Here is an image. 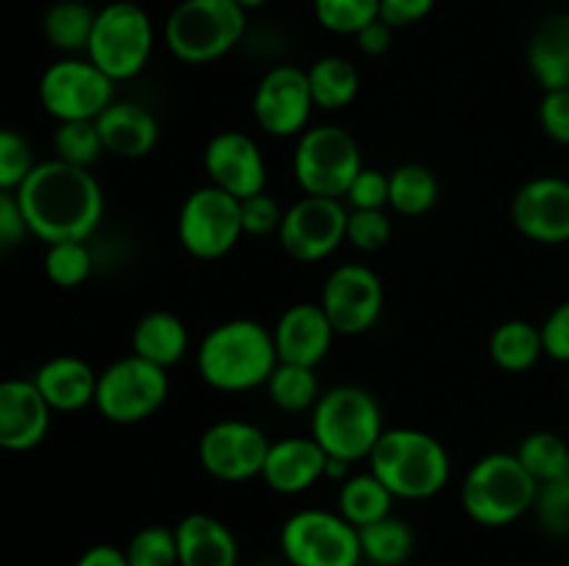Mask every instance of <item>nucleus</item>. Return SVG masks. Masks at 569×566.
Here are the masks:
<instances>
[{
  "label": "nucleus",
  "mask_w": 569,
  "mask_h": 566,
  "mask_svg": "<svg viewBox=\"0 0 569 566\" xmlns=\"http://www.w3.org/2000/svg\"><path fill=\"white\" fill-rule=\"evenodd\" d=\"M239 6H242L244 11H250V9H259V6H264L267 0H237Z\"/></svg>",
  "instance_id": "nucleus-50"
},
{
  "label": "nucleus",
  "mask_w": 569,
  "mask_h": 566,
  "mask_svg": "<svg viewBox=\"0 0 569 566\" xmlns=\"http://www.w3.org/2000/svg\"><path fill=\"white\" fill-rule=\"evenodd\" d=\"M39 100L56 122L98 120L117 100L114 81L89 59L67 55L42 72Z\"/></svg>",
  "instance_id": "nucleus-12"
},
{
  "label": "nucleus",
  "mask_w": 569,
  "mask_h": 566,
  "mask_svg": "<svg viewBox=\"0 0 569 566\" xmlns=\"http://www.w3.org/2000/svg\"><path fill=\"white\" fill-rule=\"evenodd\" d=\"M248 31L237 0H181L164 22V44L183 64H211L231 53Z\"/></svg>",
  "instance_id": "nucleus-5"
},
{
  "label": "nucleus",
  "mask_w": 569,
  "mask_h": 566,
  "mask_svg": "<svg viewBox=\"0 0 569 566\" xmlns=\"http://www.w3.org/2000/svg\"><path fill=\"white\" fill-rule=\"evenodd\" d=\"M170 394V370L139 355H122L98 372L94 408L114 425H139L150 420Z\"/></svg>",
  "instance_id": "nucleus-9"
},
{
  "label": "nucleus",
  "mask_w": 569,
  "mask_h": 566,
  "mask_svg": "<svg viewBox=\"0 0 569 566\" xmlns=\"http://www.w3.org/2000/svg\"><path fill=\"white\" fill-rule=\"evenodd\" d=\"M515 455L537 483L559 481L569 475V444L553 431L528 433Z\"/></svg>",
  "instance_id": "nucleus-34"
},
{
  "label": "nucleus",
  "mask_w": 569,
  "mask_h": 566,
  "mask_svg": "<svg viewBox=\"0 0 569 566\" xmlns=\"http://www.w3.org/2000/svg\"><path fill=\"white\" fill-rule=\"evenodd\" d=\"M383 431V411L376 394L353 383L331 386L311 408V438L326 449L328 458L348 464L367 461Z\"/></svg>",
  "instance_id": "nucleus-4"
},
{
  "label": "nucleus",
  "mask_w": 569,
  "mask_h": 566,
  "mask_svg": "<svg viewBox=\"0 0 569 566\" xmlns=\"http://www.w3.org/2000/svg\"><path fill=\"white\" fill-rule=\"evenodd\" d=\"M315 14L326 31L356 37L381 17V0H315Z\"/></svg>",
  "instance_id": "nucleus-37"
},
{
  "label": "nucleus",
  "mask_w": 569,
  "mask_h": 566,
  "mask_svg": "<svg viewBox=\"0 0 569 566\" xmlns=\"http://www.w3.org/2000/svg\"><path fill=\"white\" fill-rule=\"evenodd\" d=\"M565 566H569V560H567V564H565Z\"/></svg>",
  "instance_id": "nucleus-52"
},
{
  "label": "nucleus",
  "mask_w": 569,
  "mask_h": 566,
  "mask_svg": "<svg viewBox=\"0 0 569 566\" xmlns=\"http://www.w3.org/2000/svg\"><path fill=\"white\" fill-rule=\"evenodd\" d=\"M131 566H178L176 527L148 525L133 533L122 547Z\"/></svg>",
  "instance_id": "nucleus-38"
},
{
  "label": "nucleus",
  "mask_w": 569,
  "mask_h": 566,
  "mask_svg": "<svg viewBox=\"0 0 569 566\" xmlns=\"http://www.w3.org/2000/svg\"><path fill=\"white\" fill-rule=\"evenodd\" d=\"M28 236H31V231H28L26 216H22L17 192L0 189V259L20 247Z\"/></svg>",
  "instance_id": "nucleus-44"
},
{
  "label": "nucleus",
  "mask_w": 569,
  "mask_h": 566,
  "mask_svg": "<svg viewBox=\"0 0 569 566\" xmlns=\"http://www.w3.org/2000/svg\"><path fill=\"white\" fill-rule=\"evenodd\" d=\"M176 231L181 247L198 261L222 259L244 236L239 200L220 186L206 183L187 194L178 211Z\"/></svg>",
  "instance_id": "nucleus-11"
},
{
  "label": "nucleus",
  "mask_w": 569,
  "mask_h": 566,
  "mask_svg": "<svg viewBox=\"0 0 569 566\" xmlns=\"http://www.w3.org/2000/svg\"><path fill=\"white\" fill-rule=\"evenodd\" d=\"M156 33L148 11L131 0L103 6L94 17L87 59L114 83L131 81L148 67Z\"/></svg>",
  "instance_id": "nucleus-7"
},
{
  "label": "nucleus",
  "mask_w": 569,
  "mask_h": 566,
  "mask_svg": "<svg viewBox=\"0 0 569 566\" xmlns=\"http://www.w3.org/2000/svg\"><path fill=\"white\" fill-rule=\"evenodd\" d=\"M315 98L309 75L295 64H278L261 75L253 92V117L270 137H300L309 128Z\"/></svg>",
  "instance_id": "nucleus-16"
},
{
  "label": "nucleus",
  "mask_w": 569,
  "mask_h": 566,
  "mask_svg": "<svg viewBox=\"0 0 569 566\" xmlns=\"http://www.w3.org/2000/svg\"><path fill=\"white\" fill-rule=\"evenodd\" d=\"M337 338L331 320L326 316L320 303H295L278 316L272 327V342H276L278 361L281 364H298L317 370L320 361L331 353V344Z\"/></svg>",
  "instance_id": "nucleus-20"
},
{
  "label": "nucleus",
  "mask_w": 569,
  "mask_h": 566,
  "mask_svg": "<svg viewBox=\"0 0 569 566\" xmlns=\"http://www.w3.org/2000/svg\"><path fill=\"white\" fill-rule=\"evenodd\" d=\"M53 411L26 377L0 381V449L26 453L39 447L50 431Z\"/></svg>",
  "instance_id": "nucleus-19"
},
{
  "label": "nucleus",
  "mask_w": 569,
  "mask_h": 566,
  "mask_svg": "<svg viewBox=\"0 0 569 566\" xmlns=\"http://www.w3.org/2000/svg\"><path fill=\"white\" fill-rule=\"evenodd\" d=\"M178 566H237L239 544L226 522L211 514H187L176 525Z\"/></svg>",
  "instance_id": "nucleus-24"
},
{
  "label": "nucleus",
  "mask_w": 569,
  "mask_h": 566,
  "mask_svg": "<svg viewBox=\"0 0 569 566\" xmlns=\"http://www.w3.org/2000/svg\"><path fill=\"white\" fill-rule=\"evenodd\" d=\"M44 275L53 286L76 289L89 281L94 270V255L87 242H56L44 253Z\"/></svg>",
  "instance_id": "nucleus-36"
},
{
  "label": "nucleus",
  "mask_w": 569,
  "mask_h": 566,
  "mask_svg": "<svg viewBox=\"0 0 569 566\" xmlns=\"http://www.w3.org/2000/svg\"><path fill=\"white\" fill-rule=\"evenodd\" d=\"M439 178L426 164H403L389 172V209L400 216H422L437 205Z\"/></svg>",
  "instance_id": "nucleus-32"
},
{
  "label": "nucleus",
  "mask_w": 569,
  "mask_h": 566,
  "mask_svg": "<svg viewBox=\"0 0 569 566\" xmlns=\"http://www.w3.org/2000/svg\"><path fill=\"white\" fill-rule=\"evenodd\" d=\"M383 283L367 264H339L326 277L320 305L337 336H359L378 325L383 311Z\"/></svg>",
  "instance_id": "nucleus-15"
},
{
  "label": "nucleus",
  "mask_w": 569,
  "mask_h": 566,
  "mask_svg": "<svg viewBox=\"0 0 569 566\" xmlns=\"http://www.w3.org/2000/svg\"><path fill=\"white\" fill-rule=\"evenodd\" d=\"M392 503L395 494L372 472H361V475H350L339 486L337 511L359 530V527H367L392 514Z\"/></svg>",
  "instance_id": "nucleus-29"
},
{
  "label": "nucleus",
  "mask_w": 569,
  "mask_h": 566,
  "mask_svg": "<svg viewBox=\"0 0 569 566\" xmlns=\"http://www.w3.org/2000/svg\"><path fill=\"white\" fill-rule=\"evenodd\" d=\"M542 344L545 355L569 364V300L556 305L542 325Z\"/></svg>",
  "instance_id": "nucleus-46"
},
{
  "label": "nucleus",
  "mask_w": 569,
  "mask_h": 566,
  "mask_svg": "<svg viewBox=\"0 0 569 566\" xmlns=\"http://www.w3.org/2000/svg\"><path fill=\"white\" fill-rule=\"evenodd\" d=\"M537 488L515 453H489L465 475L461 508L476 525L506 527L533 511Z\"/></svg>",
  "instance_id": "nucleus-6"
},
{
  "label": "nucleus",
  "mask_w": 569,
  "mask_h": 566,
  "mask_svg": "<svg viewBox=\"0 0 569 566\" xmlns=\"http://www.w3.org/2000/svg\"><path fill=\"white\" fill-rule=\"evenodd\" d=\"M539 122L553 142L569 144V89L545 92L539 103Z\"/></svg>",
  "instance_id": "nucleus-45"
},
{
  "label": "nucleus",
  "mask_w": 569,
  "mask_h": 566,
  "mask_svg": "<svg viewBox=\"0 0 569 566\" xmlns=\"http://www.w3.org/2000/svg\"><path fill=\"white\" fill-rule=\"evenodd\" d=\"M33 166L37 161H33L31 142L14 128H0V189L17 192Z\"/></svg>",
  "instance_id": "nucleus-39"
},
{
  "label": "nucleus",
  "mask_w": 569,
  "mask_h": 566,
  "mask_svg": "<svg viewBox=\"0 0 569 566\" xmlns=\"http://www.w3.org/2000/svg\"><path fill=\"white\" fill-rule=\"evenodd\" d=\"M239 211H242V228L248 236H267V233H278L281 228L283 209L272 194H267V189L239 200Z\"/></svg>",
  "instance_id": "nucleus-42"
},
{
  "label": "nucleus",
  "mask_w": 569,
  "mask_h": 566,
  "mask_svg": "<svg viewBox=\"0 0 569 566\" xmlns=\"http://www.w3.org/2000/svg\"><path fill=\"white\" fill-rule=\"evenodd\" d=\"M567 388H569V372H567Z\"/></svg>",
  "instance_id": "nucleus-51"
},
{
  "label": "nucleus",
  "mask_w": 569,
  "mask_h": 566,
  "mask_svg": "<svg viewBox=\"0 0 569 566\" xmlns=\"http://www.w3.org/2000/svg\"><path fill=\"white\" fill-rule=\"evenodd\" d=\"M53 150L56 159L64 161L72 166H89L106 153L103 139H100L98 122L94 120H72V122H59V128L53 131Z\"/></svg>",
  "instance_id": "nucleus-35"
},
{
  "label": "nucleus",
  "mask_w": 569,
  "mask_h": 566,
  "mask_svg": "<svg viewBox=\"0 0 569 566\" xmlns=\"http://www.w3.org/2000/svg\"><path fill=\"white\" fill-rule=\"evenodd\" d=\"M131 353L161 370H172L189 353V331L172 311H148L131 331Z\"/></svg>",
  "instance_id": "nucleus-25"
},
{
  "label": "nucleus",
  "mask_w": 569,
  "mask_h": 566,
  "mask_svg": "<svg viewBox=\"0 0 569 566\" xmlns=\"http://www.w3.org/2000/svg\"><path fill=\"white\" fill-rule=\"evenodd\" d=\"M306 75H309L315 109L342 111L359 98L361 75L353 61H348L345 55H322L306 70Z\"/></svg>",
  "instance_id": "nucleus-28"
},
{
  "label": "nucleus",
  "mask_w": 569,
  "mask_h": 566,
  "mask_svg": "<svg viewBox=\"0 0 569 566\" xmlns=\"http://www.w3.org/2000/svg\"><path fill=\"white\" fill-rule=\"evenodd\" d=\"M528 67L545 92L569 89V14L548 17L528 42Z\"/></svg>",
  "instance_id": "nucleus-26"
},
{
  "label": "nucleus",
  "mask_w": 569,
  "mask_h": 566,
  "mask_svg": "<svg viewBox=\"0 0 569 566\" xmlns=\"http://www.w3.org/2000/svg\"><path fill=\"white\" fill-rule=\"evenodd\" d=\"M270 436L244 420H220L198 442V461L214 481L244 483L261 477Z\"/></svg>",
  "instance_id": "nucleus-14"
},
{
  "label": "nucleus",
  "mask_w": 569,
  "mask_h": 566,
  "mask_svg": "<svg viewBox=\"0 0 569 566\" xmlns=\"http://www.w3.org/2000/svg\"><path fill=\"white\" fill-rule=\"evenodd\" d=\"M533 514L548 536H569V475L559 481L539 483L537 499H533Z\"/></svg>",
  "instance_id": "nucleus-40"
},
{
  "label": "nucleus",
  "mask_w": 569,
  "mask_h": 566,
  "mask_svg": "<svg viewBox=\"0 0 569 566\" xmlns=\"http://www.w3.org/2000/svg\"><path fill=\"white\" fill-rule=\"evenodd\" d=\"M367 461L395 499L437 497L453 472L445 444L417 427H387Z\"/></svg>",
  "instance_id": "nucleus-3"
},
{
  "label": "nucleus",
  "mask_w": 569,
  "mask_h": 566,
  "mask_svg": "<svg viewBox=\"0 0 569 566\" xmlns=\"http://www.w3.org/2000/svg\"><path fill=\"white\" fill-rule=\"evenodd\" d=\"M392 239V220L383 209H350L348 211V233L345 242L353 244L361 253H376L387 247Z\"/></svg>",
  "instance_id": "nucleus-41"
},
{
  "label": "nucleus",
  "mask_w": 569,
  "mask_h": 566,
  "mask_svg": "<svg viewBox=\"0 0 569 566\" xmlns=\"http://www.w3.org/2000/svg\"><path fill=\"white\" fill-rule=\"evenodd\" d=\"M348 233V209L342 200L303 194L283 211L278 242L289 259L317 264L339 250Z\"/></svg>",
  "instance_id": "nucleus-13"
},
{
  "label": "nucleus",
  "mask_w": 569,
  "mask_h": 566,
  "mask_svg": "<svg viewBox=\"0 0 569 566\" xmlns=\"http://www.w3.org/2000/svg\"><path fill=\"white\" fill-rule=\"evenodd\" d=\"M361 166L359 142L342 125L306 128L295 144L292 172L303 194L345 200Z\"/></svg>",
  "instance_id": "nucleus-8"
},
{
  "label": "nucleus",
  "mask_w": 569,
  "mask_h": 566,
  "mask_svg": "<svg viewBox=\"0 0 569 566\" xmlns=\"http://www.w3.org/2000/svg\"><path fill=\"white\" fill-rule=\"evenodd\" d=\"M281 553L292 566H359V530L339 511L303 508L281 527Z\"/></svg>",
  "instance_id": "nucleus-10"
},
{
  "label": "nucleus",
  "mask_w": 569,
  "mask_h": 566,
  "mask_svg": "<svg viewBox=\"0 0 569 566\" xmlns=\"http://www.w3.org/2000/svg\"><path fill=\"white\" fill-rule=\"evenodd\" d=\"M392 31L395 28L378 17V20H372L370 26H365L359 33H356V44H359L361 53L383 55L389 48H392Z\"/></svg>",
  "instance_id": "nucleus-48"
},
{
  "label": "nucleus",
  "mask_w": 569,
  "mask_h": 566,
  "mask_svg": "<svg viewBox=\"0 0 569 566\" xmlns=\"http://www.w3.org/2000/svg\"><path fill=\"white\" fill-rule=\"evenodd\" d=\"M437 0H381V20L392 28L411 26L428 17Z\"/></svg>",
  "instance_id": "nucleus-47"
},
{
  "label": "nucleus",
  "mask_w": 569,
  "mask_h": 566,
  "mask_svg": "<svg viewBox=\"0 0 569 566\" xmlns=\"http://www.w3.org/2000/svg\"><path fill=\"white\" fill-rule=\"evenodd\" d=\"M94 122L106 153L117 159H144L159 144V120L153 111L133 100H114Z\"/></svg>",
  "instance_id": "nucleus-22"
},
{
  "label": "nucleus",
  "mask_w": 569,
  "mask_h": 566,
  "mask_svg": "<svg viewBox=\"0 0 569 566\" xmlns=\"http://www.w3.org/2000/svg\"><path fill=\"white\" fill-rule=\"evenodd\" d=\"M94 17H98V11H92L81 0H59L44 11V39L61 53H87Z\"/></svg>",
  "instance_id": "nucleus-30"
},
{
  "label": "nucleus",
  "mask_w": 569,
  "mask_h": 566,
  "mask_svg": "<svg viewBox=\"0 0 569 566\" xmlns=\"http://www.w3.org/2000/svg\"><path fill=\"white\" fill-rule=\"evenodd\" d=\"M39 394L50 411L76 414V411L94 405V388H98V372L92 364L78 355H56L48 358L31 377Z\"/></svg>",
  "instance_id": "nucleus-23"
},
{
  "label": "nucleus",
  "mask_w": 569,
  "mask_h": 566,
  "mask_svg": "<svg viewBox=\"0 0 569 566\" xmlns=\"http://www.w3.org/2000/svg\"><path fill=\"white\" fill-rule=\"evenodd\" d=\"M264 388L267 397L272 400V405L287 411V414H303V411H311L322 394L317 372L311 370V366L281 364V361H278V366L272 370Z\"/></svg>",
  "instance_id": "nucleus-33"
},
{
  "label": "nucleus",
  "mask_w": 569,
  "mask_h": 566,
  "mask_svg": "<svg viewBox=\"0 0 569 566\" xmlns=\"http://www.w3.org/2000/svg\"><path fill=\"white\" fill-rule=\"evenodd\" d=\"M361 555L365 560L376 566H400L411 558L415 553V530L406 519L398 516H383V519L372 522V525L359 527Z\"/></svg>",
  "instance_id": "nucleus-31"
},
{
  "label": "nucleus",
  "mask_w": 569,
  "mask_h": 566,
  "mask_svg": "<svg viewBox=\"0 0 569 566\" xmlns=\"http://www.w3.org/2000/svg\"><path fill=\"white\" fill-rule=\"evenodd\" d=\"M345 200L350 203V209H387L389 175L376 170V166H361V172L353 178Z\"/></svg>",
  "instance_id": "nucleus-43"
},
{
  "label": "nucleus",
  "mask_w": 569,
  "mask_h": 566,
  "mask_svg": "<svg viewBox=\"0 0 569 566\" xmlns=\"http://www.w3.org/2000/svg\"><path fill=\"white\" fill-rule=\"evenodd\" d=\"M328 455L311 436H287L270 444L261 481L278 494H303L326 477Z\"/></svg>",
  "instance_id": "nucleus-21"
},
{
  "label": "nucleus",
  "mask_w": 569,
  "mask_h": 566,
  "mask_svg": "<svg viewBox=\"0 0 569 566\" xmlns=\"http://www.w3.org/2000/svg\"><path fill=\"white\" fill-rule=\"evenodd\" d=\"M22 216L39 242H87L103 222L106 198L98 178L59 159L37 161L17 189Z\"/></svg>",
  "instance_id": "nucleus-1"
},
{
  "label": "nucleus",
  "mask_w": 569,
  "mask_h": 566,
  "mask_svg": "<svg viewBox=\"0 0 569 566\" xmlns=\"http://www.w3.org/2000/svg\"><path fill=\"white\" fill-rule=\"evenodd\" d=\"M203 170L211 186L233 194L237 200L250 198L267 189V161L256 139L242 131H220L209 139L203 150Z\"/></svg>",
  "instance_id": "nucleus-18"
},
{
  "label": "nucleus",
  "mask_w": 569,
  "mask_h": 566,
  "mask_svg": "<svg viewBox=\"0 0 569 566\" xmlns=\"http://www.w3.org/2000/svg\"><path fill=\"white\" fill-rule=\"evenodd\" d=\"M72 566H131L128 564L126 553L120 547H111V544H94V547L83 549L81 558Z\"/></svg>",
  "instance_id": "nucleus-49"
},
{
  "label": "nucleus",
  "mask_w": 569,
  "mask_h": 566,
  "mask_svg": "<svg viewBox=\"0 0 569 566\" xmlns=\"http://www.w3.org/2000/svg\"><path fill=\"white\" fill-rule=\"evenodd\" d=\"M545 355L542 327L526 320H506L489 336V358L503 372H528Z\"/></svg>",
  "instance_id": "nucleus-27"
},
{
  "label": "nucleus",
  "mask_w": 569,
  "mask_h": 566,
  "mask_svg": "<svg viewBox=\"0 0 569 566\" xmlns=\"http://www.w3.org/2000/svg\"><path fill=\"white\" fill-rule=\"evenodd\" d=\"M511 222L539 244H569V181L539 175L522 183L511 200Z\"/></svg>",
  "instance_id": "nucleus-17"
},
{
  "label": "nucleus",
  "mask_w": 569,
  "mask_h": 566,
  "mask_svg": "<svg viewBox=\"0 0 569 566\" xmlns=\"http://www.w3.org/2000/svg\"><path fill=\"white\" fill-rule=\"evenodd\" d=\"M278 366L272 331L239 316L211 327L198 344V372L206 386L226 394L261 388Z\"/></svg>",
  "instance_id": "nucleus-2"
}]
</instances>
